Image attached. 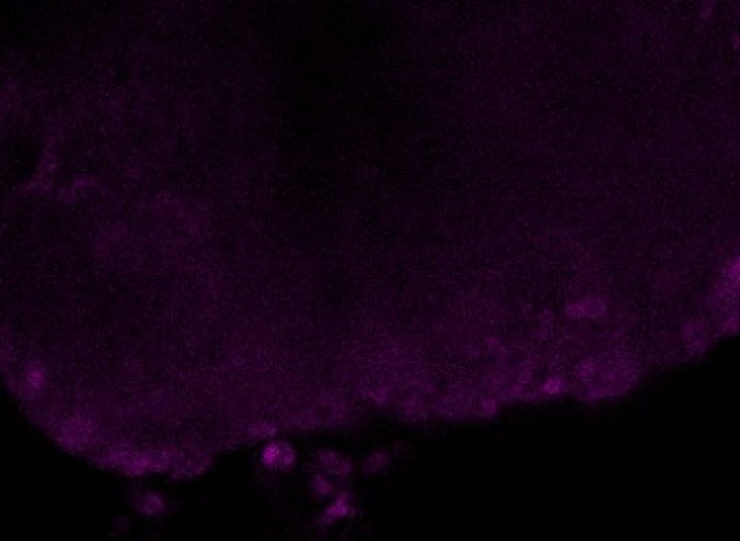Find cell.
Wrapping results in <instances>:
<instances>
[{"instance_id":"cell-3","label":"cell","mask_w":740,"mask_h":541,"mask_svg":"<svg viewBox=\"0 0 740 541\" xmlns=\"http://www.w3.org/2000/svg\"><path fill=\"white\" fill-rule=\"evenodd\" d=\"M353 513V507H351V496L349 494H342L338 496L334 502H329V507L325 509L322 513V522L325 524H334V522H340L345 519Z\"/></svg>"},{"instance_id":"cell-1","label":"cell","mask_w":740,"mask_h":541,"mask_svg":"<svg viewBox=\"0 0 740 541\" xmlns=\"http://www.w3.org/2000/svg\"><path fill=\"white\" fill-rule=\"evenodd\" d=\"M262 465L266 467V470H273V472H284V470H291V467L295 465L297 461V455L291 444L286 442H270L264 446L262 450Z\"/></svg>"},{"instance_id":"cell-2","label":"cell","mask_w":740,"mask_h":541,"mask_svg":"<svg viewBox=\"0 0 740 541\" xmlns=\"http://www.w3.org/2000/svg\"><path fill=\"white\" fill-rule=\"evenodd\" d=\"M316 461L320 470L332 479H347L353 472V463L345 455L336 453V450H322V453H318Z\"/></svg>"},{"instance_id":"cell-4","label":"cell","mask_w":740,"mask_h":541,"mask_svg":"<svg viewBox=\"0 0 740 541\" xmlns=\"http://www.w3.org/2000/svg\"><path fill=\"white\" fill-rule=\"evenodd\" d=\"M310 490H312V494L318 496V498H329V496L336 494V483L332 481L329 474L316 472V474H312V479H310Z\"/></svg>"},{"instance_id":"cell-5","label":"cell","mask_w":740,"mask_h":541,"mask_svg":"<svg viewBox=\"0 0 740 541\" xmlns=\"http://www.w3.org/2000/svg\"><path fill=\"white\" fill-rule=\"evenodd\" d=\"M388 465H390V455L386 453V450H377V453H372L364 461V472L366 474H379V472H384Z\"/></svg>"}]
</instances>
